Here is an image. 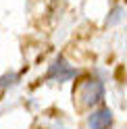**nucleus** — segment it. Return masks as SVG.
Instances as JSON below:
<instances>
[{"mask_svg": "<svg viewBox=\"0 0 127 129\" xmlns=\"http://www.w3.org/2000/svg\"><path fill=\"white\" fill-rule=\"evenodd\" d=\"M113 125V110L102 106V108H96L88 117V127L90 129H110Z\"/></svg>", "mask_w": 127, "mask_h": 129, "instance_id": "2", "label": "nucleus"}, {"mask_svg": "<svg viewBox=\"0 0 127 129\" xmlns=\"http://www.w3.org/2000/svg\"><path fill=\"white\" fill-rule=\"evenodd\" d=\"M121 13H123V9H121V6H115V9L110 11V17L106 19V23H108V25H115V23L121 19Z\"/></svg>", "mask_w": 127, "mask_h": 129, "instance_id": "4", "label": "nucleus"}, {"mask_svg": "<svg viewBox=\"0 0 127 129\" xmlns=\"http://www.w3.org/2000/svg\"><path fill=\"white\" fill-rule=\"evenodd\" d=\"M75 75V71L67 64V60L62 58V56H58L56 60H54V64L50 67V71H48V79H56V81H65V79H69V77H73Z\"/></svg>", "mask_w": 127, "mask_h": 129, "instance_id": "3", "label": "nucleus"}, {"mask_svg": "<svg viewBox=\"0 0 127 129\" xmlns=\"http://www.w3.org/2000/svg\"><path fill=\"white\" fill-rule=\"evenodd\" d=\"M73 96H77L83 106H96L104 98V83L100 79L88 77L77 85V90H73Z\"/></svg>", "mask_w": 127, "mask_h": 129, "instance_id": "1", "label": "nucleus"}]
</instances>
